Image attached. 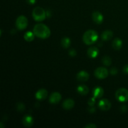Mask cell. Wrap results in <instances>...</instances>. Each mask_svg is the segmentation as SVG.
Masks as SVG:
<instances>
[{
    "instance_id": "1",
    "label": "cell",
    "mask_w": 128,
    "mask_h": 128,
    "mask_svg": "<svg viewBox=\"0 0 128 128\" xmlns=\"http://www.w3.org/2000/svg\"><path fill=\"white\" fill-rule=\"evenodd\" d=\"M35 36L41 39H47L51 35V31L46 25L42 23L36 24L33 28Z\"/></svg>"
},
{
    "instance_id": "2",
    "label": "cell",
    "mask_w": 128,
    "mask_h": 128,
    "mask_svg": "<svg viewBox=\"0 0 128 128\" xmlns=\"http://www.w3.org/2000/svg\"><path fill=\"white\" fill-rule=\"evenodd\" d=\"M98 37L99 35L97 31L92 30H90L86 31L84 33L83 36H82V40L86 44L91 45L93 44L97 41Z\"/></svg>"
},
{
    "instance_id": "3",
    "label": "cell",
    "mask_w": 128,
    "mask_h": 128,
    "mask_svg": "<svg viewBox=\"0 0 128 128\" xmlns=\"http://www.w3.org/2000/svg\"><path fill=\"white\" fill-rule=\"evenodd\" d=\"M32 16L34 20L36 21H42L46 19V12L42 8L38 6L33 10Z\"/></svg>"
},
{
    "instance_id": "4",
    "label": "cell",
    "mask_w": 128,
    "mask_h": 128,
    "mask_svg": "<svg viewBox=\"0 0 128 128\" xmlns=\"http://www.w3.org/2000/svg\"><path fill=\"white\" fill-rule=\"evenodd\" d=\"M115 97L119 102H127L128 101V90L124 88L118 89L115 93Z\"/></svg>"
},
{
    "instance_id": "5",
    "label": "cell",
    "mask_w": 128,
    "mask_h": 128,
    "mask_svg": "<svg viewBox=\"0 0 128 128\" xmlns=\"http://www.w3.org/2000/svg\"><path fill=\"white\" fill-rule=\"evenodd\" d=\"M16 26L19 30H24L27 28L28 21L26 16L21 15L18 17L16 20Z\"/></svg>"
},
{
    "instance_id": "6",
    "label": "cell",
    "mask_w": 128,
    "mask_h": 128,
    "mask_svg": "<svg viewBox=\"0 0 128 128\" xmlns=\"http://www.w3.org/2000/svg\"><path fill=\"white\" fill-rule=\"evenodd\" d=\"M108 71L104 67H99L94 71V76L99 80H104L108 76Z\"/></svg>"
},
{
    "instance_id": "7",
    "label": "cell",
    "mask_w": 128,
    "mask_h": 128,
    "mask_svg": "<svg viewBox=\"0 0 128 128\" xmlns=\"http://www.w3.org/2000/svg\"><path fill=\"white\" fill-rule=\"evenodd\" d=\"M98 106L102 111H108L111 109V104L108 100L104 98L99 101Z\"/></svg>"
},
{
    "instance_id": "8",
    "label": "cell",
    "mask_w": 128,
    "mask_h": 128,
    "mask_svg": "<svg viewBox=\"0 0 128 128\" xmlns=\"http://www.w3.org/2000/svg\"><path fill=\"white\" fill-rule=\"evenodd\" d=\"M92 20L95 23L97 24H101L102 22H103L104 17L103 15L102 14L101 12L98 11H94L92 14Z\"/></svg>"
},
{
    "instance_id": "9",
    "label": "cell",
    "mask_w": 128,
    "mask_h": 128,
    "mask_svg": "<svg viewBox=\"0 0 128 128\" xmlns=\"http://www.w3.org/2000/svg\"><path fill=\"white\" fill-rule=\"evenodd\" d=\"M61 98H62V96L60 92H53L50 95L49 101L51 104H58L60 102Z\"/></svg>"
},
{
    "instance_id": "10",
    "label": "cell",
    "mask_w": 128,
    "mask_h": 128,
    "mask_svg": "<svg viewBox=\"0 0 128 128\" xmlns=\"http://www.w3.org/2000/svg\"><path fill=\"white\" fill-rule=\"evenodd\" d=\"M48 92L47 90L45 89H40L35 94V97L38 100L40 101H42V100H46V98L48 97Z\"/></svg>"
},
{
    "instance_id": "11",
    "label": "cell",
    "mask_w": 128,
    "mask_h": 128,
    "mask_svg": "<svg viewBox=\"0 0 128 128\" xmlns=\"http://www.w3.org/2000/svg\"><path fill=\"white\" fill-rule=\"evenodd\" d=\"M22 124L26 128H30L34 124V119L31 115H26L23 117L22 120Z\"/></svg>"
},
{
    "instance_id": "12",
    "label": "cell",
    "mask_w": 128,
    "mask_h": 128,
    "mask_svg": "<svg viewBox=\"0 0 128 128\" xmlns=\"http://www.w3.org/2000/svg\"><path fill=\"white\" fill-rule=\"evenodd\" d=\"M76 78L79 81L81 82H85L87 81L90 78V74L86 71H81L76 75Z\"/></svg>"
},
{
    "instance_id": "13",
    "label": "cell",
    "mask_w": 128,
    "mask_h": 128,
    "mask_svg": "<svg viewBox=\"0 0 128 128\" xmlns=\"http://www.w3.org/2000/svg\"><path fill=\"white\" fill-rule=\"evenodd\" d=\"M99 52H100V50H99V49L97 47H95V46L90 47L88 50L87 51L88 57L92 59H94L97 58V56L99 54Z\"/></svg>"
},
{
    "instance_id": "14",
    "label": "cell",
    "mask_w": 128,
    "mask_h": 128,
    "mask_svg": "<svg viewBox=\"0 0 128 128\" xmlns=\"http://www.w3.org/2000/svg\"><path fill=\"white\" fill-rule=\"evenodd\" d=\"M75 102L72 99H66L62 102V108L66 110H70L74 108Z\"/></svg>"
},
{
    "instance_id": "15",
    "label": "cell",
    "mask_w": 128,
    "mask_h": 128,
    "mask_svg": "<svg viewBox=\"0 0 128 128\" xmlns=\"http://www.w3.org/2000/svg\"><path fill=\"white\" fill-rule=\"evenodd\" d=\"M92 94L95 98H101L104 94V90L101 86H96L92 91Z\"/></svg>"
},
{
    "instance_id": "16",
    "label": "cell",
    "mask_w": 128,
    "mask_h": 128,
    "mask_svg": "<svg viewBox=\"0 0 128 128\" xmlns=\"http://www.w3.org/2000/svg\"><path fill=\"white\" fill-rule=\"evenodd\" d=\"M113 37V32L111 30H106L101 34V39L103 41H109Z\"/></svg>"
},
{
    "instance_id": "17",
    "label": "cell",
    "mask_w": 128,
    "mask_h": 128,
    "mask_svg": "<svg viewBox=\"0 0 128 128\" xmlns=\"http://www.w3.org/2000/svg\"><path fill=\"white\" fill-rule=\"evenodd\" d=\"M112 46L115 50H120L122 46V41L119 38H116L112 42Z\"/></svg>"
},
{
    "instance_id": "18",
    "label": "cell",
    "mask_w": 128,
    "mask_h": 128,
    "mask_svg": "<svg viewBox=\"0 0 128 128\" xmlns=\"http://www.w3.org/2000/svg\"><path fill=\"white\" fill-rule=\"evenodd\" d=\"M77 91L80 94L84 96L88 94L89 88L87 86L84 84H81L77 88Z\"/></svg>"
},
{
    "instance_id": "19",
    "label": "cell",
    "mask_w": 128,
    "mask_h": 128,
    "mask_svg": "<svg viewBox=\"0 0 128 128\" xmlns=\"http://www.w3.org/2000/svg\"><path fill=\"white\" fill-rule=\"evenodd\" d=\"M35 34L33 32L31 31H27L24 34V38L28 42H31L34 40Z\"/></svg>"
},
{
    "instance_id": "20",
    "label": "cell",
    "mask_w": 128,
    "mask_h": 128,
    "mask_svg": "<svg viewBox=\"0 0 128 128\" xmlns=\"http://www.w3.org/2000/svg\"><path fill=\"white\" fill-rule=\"evenodd\" d=\"M61 44L64 48H69L71 45V40L68 37H64L61 41Z\"/></svg>"
},
{
    "instance_id": "21",
    "label": "cell",
    "mask_w": 128,
    "mask_h": 128,
    "mask_svg": "<svg viewBox=\"0 0 128 128\" xmlns=\"http://www.w3.org/2000/svg\"><path fill=\"white\" fill-rule=\"evenodd\" d=\"M102 62L104 65L106 66H110V65L111 64V62H112V61H111V59L110 56H104L102 59Z\"/></svg>"
},
{
    "instance_id": "22",
    "label": "cell",
    "mask_w": 128,
    "mask_h": 128,
    "mask_svg": "<svg viewBox=\"0 0 128 128\" xmlns=\"http://www.w3.org/2000/svg\"><path fill=\"white\" fill-rule=\"evenodd\" d=\"M24 105L22 102H18V103L16 104V109H17L18 111H22L24 110Z\"/></svg>"
},
{
    "instance_id": "23",
    "label": "cell",
    "mask_w": 128,
    "mask_h": 128,
    "mask_svg": "<svg viewBox=\"0 0 128 128\" xmlns=\"http://www.w3.org/2000/svg\"><path fill=\"white\" fill-rule=\"evenodd\" d=\"M95 102H96V98L94 97H92L88 100V105L91 107H92V106H94Z\"/></svg>"
},
{
    "instance_id": "24",
    "label": "cell",
    "mask_w": 128,
    "mask_h": 128,
    "mask_svg": "<svg viewBox=\"0 0 128 128\" xmlns=\"http://www.w3.org/2000/svg\"><path fill=\"white\" fill-rule=\"evenodd\" d=\"M76 54H77V52H76V51L75 50H74V49L70 50V51H69V55H70V56H72V57H74V56H76Z\"/></svg>"
},
{
    "instance_id": "25",
    "label": "cell",
    "mask_w": 128,
    "mask_h": 128,
    "mask_svg": "<svg viewBox=\"0 0 128 128\" xmlns=\"http://www.w3.org/2000/svg\"><path fill=\"white\" fill-rule=\"evenodd\" d=\"M110 73L112 75H116L118 74V70L116 68H112L110 70Z\"/></svg>"
},
{
    "instance_id": "26",
    "label": "cell",
    "mask_w": 128,
    "mask_h": 128,
    "mask_svg": "<svg viewBox=\"0 0 128 128\" xmlns=\"http://www.w3.org/2000/svg\"><path fill=\"white\" fill-rule=\"evenodd\" d=\"M84 128H97V126L95 125L94 124L91 123V124H87L86 126H85Z\"/></svg>"
},
{
    "instance_id": "27",
    "label": "cell",
    "mask_w": 128,
    "mask_h": 128,
    "mask_svg": "<svg viewBox=\"0 0 128 128\" xmlns=\"http://www.w3.org/2000/svg\"><path fill=\"white\" fill-rule=\"evenodd\" d=\"M122 71H123L124 73L128 74V64L125 65V66H124L123 69H122Z\"/></svg>"
},
{
    "instance_id": "28",
    "label": "cell",
    "mask_w": 128,
    "mask_h": 128,
    "mask_svg": "<svg viewBox=\"0 0 128 128\" xmlns=\"http://www.w3.org/2000/svg\"><path fill=\"white\" fill-rule=\"evenodd\" d=\"M127 110H128V107L126 106H125V105H123V106H122L121 107V111H122V112H126V111H127Z\"/></svg>"
},
{
    "instance_id": "29",
    "label": "cell",
    "mask_w": 128,
    "mask_h": 128,
    "mask_svg": "<svg viewBox=\"0 0 128 128\" xmlns=\"http://www.w3.org/2000/svg\"><path fill=\"white\" fill-rule=\"evenodd\" d=\"M26 2L29 4H34L36 2V0H26Z\"/></svg>"
},
{
    "instance_id": "30",
    "label": "cell",
    "mask_w": 128,
    "mask_h": 128,
    "mask_svg": "<svg viewBox=\"0 0 128 128\" xmlns=\"http://www.w3.org/2000/svg\"><path fill=\"white\" fill-rule=\"evenodd\" d=\"M89 111H90L91 113H94V112L96 111V109H95L94 108H93V106H92V108H90V109L89 110Z\"/></svg>"
}]
</instances>
